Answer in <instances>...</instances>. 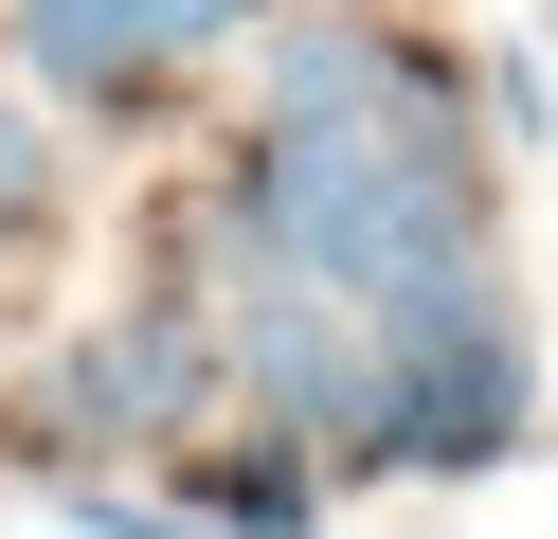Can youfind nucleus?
<instances>
[{
  "label": "nucleus",
  "mask_w": 558,
  "mask_h": 539,
  "mask_svg": "<svg viewBox=\"0 0 558 539\" xmlns=\"http://www.w3.org/2000/svg\"><path fill=\"white\" fill-rule=\"evenodd\" d=\"M19 36H37V72H73V90H126V72H162V54H217L234 0H19Z\"/></svg>",
  "instance_id": "nucleus-3"
},
{
  "label": "nucleus",
  "mask_w": 558,
  "mask_h": 539,
  "mask_svg": "<svg viewBox=\"0 0 558 539\" xmlns=\"http://www.w3.org/2000/svg\"><path fill=\"white\" fill-rule=\"evenodd\" d=\"M19 216H54V144L0 108V234H19Z\"/></svg>",
  "instance_id": "nucleus-4"
},
{
  "label": "nucleus",
  "mask_w": 558,
  "mask_h": 539,
  "mask_svg": "<svg viewBox=\"0 0 558 539\" xmlns=\"http://www.w3.org/2000/svg\"><path fill=\"white\" fill-rule=\"evenodd\" d=\"M234 234H253L270 287L378 306V287L486 252V180H469L450 126H253V162H234Z\"/></svg>",
  "instance_id": "nucleus-1"
},
{
  "label": "nucleus",
  "mask_w": 558,
  "mask_h": 539,
  "mask_svg": "<svg viewBox=\"0 0 558 539\" xmlns=\"http://www.w3.org/2000/svg\"><path fill=\"white\" fill-rule=\"evenodd\" d=\"M234 378L270 395V431H289V450L378 467V342H361V306H325V287H270V270H253V306H234Z\"/></svg>",
  "instance_id": "nucleus-2"
}]
</instances>
